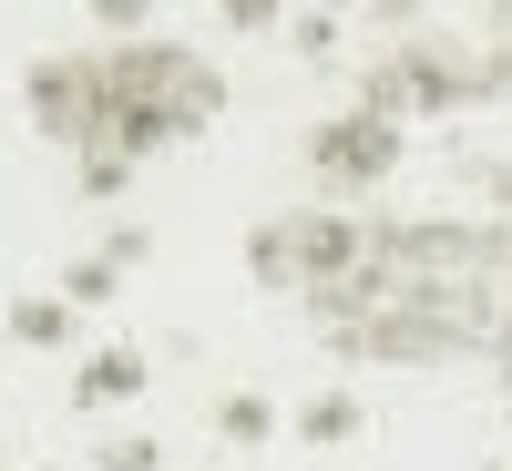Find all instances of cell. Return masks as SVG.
Returning <instances> with one entry per match:
<instances>
[{"mask_svg": "<svg viewBox=\"0 0 512 471\" xmlns=\"http://www.w3.org/2000/svg\"><path fill=\"white\" fill-rule=\"evenodd\" d=\"M369 267V216L349 205H277V216L246 226V277L287 287V297H328Z\"/></svg>", "mask_w": 512, "mask_h": 471, "instance_id": "obj_4", "label": "cell"}, {"mask_svg": "<svg viewBox=\"0 0 512 471\" xmlns=\"http://www.w3.org/2000/svg\"><path fill=\"white\" fill-rule=\"evenodd\" d=\"M472 195H482L492 226H512V154H482V164H472Z\"/></svg>", "mask_w": 512, "mask_h": 471, "instance_id": "obj_13", "label": "cell"}, {"mask_svg": "<svg viewBox=\"0 0 512 471\" xmlns=\"http://www.w3.org/2000/svg\"><path fill=\"white\" fill-rule=\"evenodd\" d=\"M103 82H113V113H103V144H93V154H123V164L185 144V134H205V123L226 113V72L205 62L195 41H175V31L103 41ZM72 164H82V154H72Z\"/></svg>", "mask_w": 512, "mask_h": 471, "instance_id": "obj_2", "label": "cell"}, {"mask_svg": "<svg viewBox=\"0 0 512 471\" xmlns=\"http://www.w3.org/2000/svg\"><path fill=\"white\" fill-rule=\"evenodd\" d=\"M93 471H164V441H154V431H103Z\"/></svg>", "mask_w": 512, "mask_h": 471, "instance_id": "obj_11", "label": "cell"}, {"mask_svg": "<svg viewBox=\"0 0 512 471\" xmlns=\"http://www.w3.org/2000/svg\"><path fill=\"white\" fill-rule=\"evenodd\" d=\"M205 431H216L226 451H256V441L277 431V400H267V390H226L216 410H205Z\"/></svg>", "mask_w": 512, "mask_h": 471, "instance_id": "obj_9", "label": "cell"}, {"mask_svg": "<svg viewBox=\"0 0 512 471\" xmlns=\"http://www.w3.org/2000/svg\"><path fill=\"white\" fill-rule=\"evenodd\" d=\"M492 471H512V461H492Z\"/></svg>", "mask_w": 512, "mask_h": 471, "instance_id": "obj_20", "label": "cell"}, {"mask_svg": "<svg viewBox=\"0 0 512 471\" xmlns=\"http://www.w3.org/2000/svg\"><path fill=\"white\" fill-rule=\"evenodd\" d=\"M379 52L359 72V113L379 123H400V113H461V103H502V52L472 31H451V21H400V11H379Z\"/></svg>", "mask_w": 512, "mask_h": 471, "instance_id": "obj_3", "label": "cell"}, {"mask_svg": "<svg viewBox=\"0 0 512 471\" xmlns=\"http://www.w3.org/2000/svg\"><path fill=\"white\" fill-rule=\"evenodd\" d=\"M226 31H287L277 0H226Z\"/></svg>", "mask_w": 512, "mask_h": 471, "instance_id": "obj_16", "label": "cell"}, {"mask_svg": "<svg viewBox=\"0 0 512 471\" xmlns=\"http://www.w3.org/2000/svg\"><path fill=\"white\" fill-rule=\"evenodd\" d=\"M359 390H308V410H297V441L308 451H338V441H359Z\"/></svg>", "mask_w": 512, "mask_h": 471, "instance_id": "obj_10", "label": "cell"}, {"mask_svg": "<svg viewBox=\"0 0 512 471\" xmlns=\"http://www.w3.org/2000/svg\"><path fill=\"white\" fill-rule=\"evenodd\" d=\"M144 379H154L144 338H113V349H93V359L72 369V410H113V400H144Z\"/></svg>", "mask_w": 512, "mask_h": 471, "instance_id": "obj_7", "label": "cell"}, {"mask_svg": "<svg viewBox=\"0 0 512 471\" xmlns=\"http://www.w3.org/2000/svg\"><path fill=\"white\" fill-rule=\"evenodd\" d=\"M41 471H72V461H41Z\"/></svg>", "mask_w": 512, "mask_h": 471, "instance_id": "obj_19", "label": "cell"}, {"mask_svg": "<svg viewBox=\"0 0 512 471\" xmlns=\"http://www.w3.org/2000/svg\"><path fill=\"white\" fill-rule=\"evenodd\" d=\"M492 52H502V103H512V41H492Z\"/></svg>", "mask_w": 512, "mask_h": 471, "instance_id": "obj_18", "label": "cell"}, {"mask_svg": "<svg viewBox=\"0 0 512 471\" xmlns=\"http://www.w3.org/2000/svg\"><path fill=\"white\" fill-rule=\"evenodd\" d=\"M492 369L512 379V277H502V328H492Z\"/></svg>", "mask_w": 512, "mask_h": 471, "instance_id": "obj_17", "label": "cell"}, {"mask_svg": "<svg viewBox=\"0 0 512 471\" xmlns=\"http://www.w3.org/2000/svg\"><path fill=\"white\" fill-rule=\"evenodd\" d=\"M11 338H21V349H72V338H82V308H72L62 287H21V297H11Z\"/></svg>", "mask_w": 512, "mask_h": 471, "instance_id": "obj_8", "label": "cell"}, {"mask_svg": "<svg viewBox=\"0 0 512 471\" xmlns=\"http://www.w3.org/2000/svg\"><path fill=\"white\" fill-rule=\"evenodd\" d=\"M308 175L328 185V195H379L400 175V123H379V113H359V103H338V113H318L308 123Z\"/></svg>", "mask_w": 512, "mask_h": 471, "instance_id": "obj_6", "label": "cell"}, {"mask_svg": "<svg viewBox=\"0 0 512 471\" xmlns=\"http://www.w3.org/2000/svg\"><path fill=\"white\" fill-rule=\"evenodd\" d=\"M93 256H113V267H123V277H134V267H144V256H154V236H144V226H113V236H103Z\"/></svg>", "mask_w": 512, "mask_h": 471, "instance_id": "obj_15", "label": "cell"}, {"mask_svg": "<svg viewBox=\"0 0 512 471\" xmlns=\"http://www.w3.org/2000/svg\"><path fill=\"white\" fill-rule=\"evenodd\" d=\"M113 287H123V267H113V256H72V267H62V297H72V308H103Z\"/></svg>", "mask_w": 512, "mask_h": 471, "instance_id": "obj_12", "label": "cell"}, {"mask_svg": "<svg viewBox=\"0 0 512 471\" xmlns=\"http://www.w3.org/2000/svg\"><path fill=\"white\" fill-rule=\"evenodd\" d=\"M338 41H349V31H338L328 11H297V21H287V52H308V62H328Z\"/></svg>", "mask_w": 512, "mask_h": 471, "instance_id": "obj_14", "label": "cell"}, {"mask_svg": "<svg viewBox=\"0 0 512 471\" xmlns=\"http://www.w3.org/2000/svg\"><path fill=\"white\" fill-rule=\"evenodd\" d=\"M512 277V226L492 216H369V267L349 287L308 297L338 359L431 369L461 349H492Z\"/></svg>", "mask_w": 512, "mask_h": 471, "instance_id": "obj_1", "label": "cell"}, {"mask_svg": "<svg viewBox=\"0 0 512 471\" xmlns=\"http://www.w3.org/2000/svg\"><path fill=\"white\" fill-rule=\"evenodd\" d=\"M21 103L52 144L93 154L103 144V113H113V82H103V41H52V52L21 62Z\"/></svg>", "mask_w": 512, "mask_h": 471, "instance_id": "obj_5", "label": "cell"}]
</instances>
